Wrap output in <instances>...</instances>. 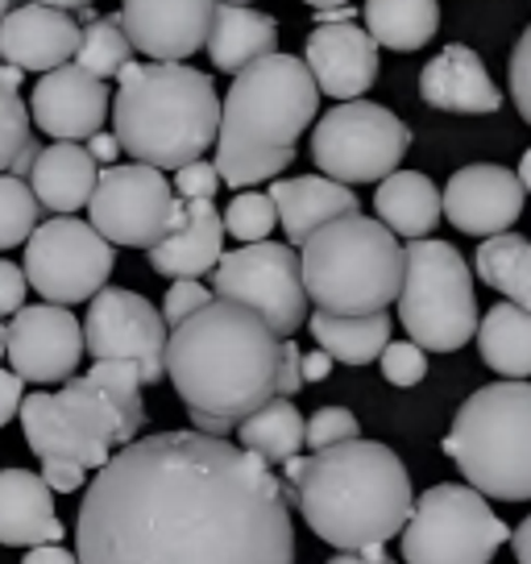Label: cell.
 I'll return each mask as SVG.
<instances>
[{"instance_id": "cell-1", "label": "cell", "mask_w": 531, "mask_h": 564, "mask_svg": "<svg viewBox=\"0 0 531 564\" xmlns=\"http://www.w3.org/2000/svg\"><path fill=\"white\" fill-rule=\"evenodd\" d=\"M283 481L225 436L159 432L96 469L79 564H295Z\"/></svg>"}, {"instance_id": "cell-2", "label": "cell", "mask_w": 531, "mask_h": 564, "mask_svg": "<svg viewBox=\"0 0 531 564\" xmlns=\"http://www.w3.org/2000/svg\"><path fill=\"white\" fill-rule=\"evenodd\" d=\"M279 370L283 336L229 300H213L166 340V378L204 436H225L279 399Z\"/></svg>"}, {"instance_id": "cell-3", "label": "cell", "mask_w": 531, "mask_h": 564, "mask_svg": "<svg viewBox=\"0 0 531 564\" xmlns=\"http://www.w3.org/2000/svg\"><path fill=\"white\" fill-rule=\"evenodd\" d=\"M283 469L307 528L340 552H366L403 535L415 511L408 465L378 441L357 436L316 457H291Z\"/></svg>"}, {"instance_id": "cell-4", "label": "cell", "mask_w": 531, "mask_h": 564, "mask_svg": "<svg viewBox=\"0 0 531 564\" xmlns=\"http://www.w3.org/2000/svg\"><path fill=\"white\" fill-rule=\"evenodd\" d=\"M319 88L295 54H270L232 75L220 105L216 175L229 187H253L279 178L295 159L303 129L316 121Z\"/></svg>"}, {"instance_id": "cell-5", "label": "cell", "mask_w": 531, "mask_h": 564, "mask_svg": "<svg viewBox=\"0 0 531 564\" xmlns=\"http://www.w3.org/2000/svg\"><path fill=\"white\" fill-rule=\"evenodd\" d=\"M117 84L112 133L129 159L154 171H183L204 159L220 133L213 75L187 63H129Z\"/></svg>"}, {"instance_id": "cell-6", "label": "cell", "mask_w": 531, "mask_h": 564, "mask_svg": "<svg viewBox=\"0 0 531 564\" xmlns=\"http://www.w3.org/2000/svg\"><path fill=\"white\" fill-rule=\"evenodd\" d=\"M21 427L37 460H72L88 474L105 469L145 427L142 373L133 361H96L58 394H30Z\"/></svg>"}, {"instance_id": "cell-7", "label": "cell", "mask_w": 531, "mask_h": 564, "mask_svg": "<svg viewBox=\"0 0 531 564\" xmlns=\"http://www.w3.org/2000/svg\"><path fill=\"white\" fill-rule=\"evenodd\" d=\"M303 291L328 316H373L399 300L403 249L370 216H340L303 246Z\"/></svg>"}, {"instance_id": "cell-8", "label": "cell", "mask_w": 531, "mask_h": 564, "mask_svg": "<svg viewBox=\"0 0 531 564\" xmlns=\"http://www.w3.org/2000/svg\"><path fill=\"white\" fill-rule=\"evenodd\" d=\"M444 453L481 498H531V382H495L460 403Z\"/></svg>"}, {"instance_id": "cell-9", "label": "cell", "mask_w": 531, "mask_h": 564, "mask_svg": "<svg viewBox=\"0 0 531 564\" xmlns=\"http://www.w3.org/2000/svg\"><path fill=\"white\" fill-rule=\"evenodd\" d=\"M399 319L424 352H457L469 336H478L474 279L448 241L424 237L403 249Z\"/></svg>"}, {"instance_id": "cell-10", "label": "cell", "mask_w": 531, "mask_h": 564, "mask_svg": "<svg viewBox=\"0 0 531 564\" xmlns=\"http://www.w3.org/2000/svg\"><path fill=\"white\" fill-rule=\"evenodd\" d=\"M507 540H511V528L490 511V502L474 486L441 481L424 498H415V511L403 528V561L490 564V556Z\"/></svg>"}, {"instance_id": "cell-11", "label": "cell", "mask_w": 531, "mask_h": 564, "mask_svg": "<svg viewBox=\"0 0 531 564\" xmlns=\"http://www.w3.org/2000/svg\"><path fill=\"white\" fill-rule=\"evenodd\" d=\"M411 150V129L390 108L370 100L337 105L319 117L312 133V159L333 183H382L399 171Z\"/></svg>"}, {"instance_id": "cell-12", "label": "cell", "mask_w": 531, "mask_h": 564, "mask_svg": "<svg viewBox=\"0 0 531 564\" xmlns=\"http://www.w3.org/2000/svg\"><path fill=\"white\" fill-rule=\"evenodd\" d=\"M117 253L100 232L75 220V216H54L37 225L34 237L25 241V279L46 303L72 307V303L96 300L112 274Z\"/></svg>"}, {"instance_id": "cell-13", "label": "cell", "mask_w": 531, "mask_h": 564, "mask_svg": "<svg viewBox=\"0 0 531 564\" xmlns=\"http://www.w3.org/2000/svg\"><path fill=\"white\" fill-rule=\"evenodd\" d=\"M213 291L216 300L258 312L283 340L300 333V324L307 319V303H312L303 291L300 253L279 241H258V246L225 253L213 270Z\"/></svg>"}, {"instance_id": "cell-14", "label": "cell", "mask_w": 531, "mask_h": 564, "mask_svg": "<svg viewBox=\"0 0 531 564\" xmlns=\"http://www.w3.org/2000/svg\"><path fill=\"white\" fill-rule=\"evenodd\" d=\"M88 212L91 229L100 232L108 246H129L150 253L175 225L178 195L162 171L142 166V162H124V166L100 171Z\"/></svg>"}, {"instance_id": "cell-15", "label": "cell", "mask_w": 531, "mask_h": 564, "mask_svg": "<svg viewBox=\"0 0 531 564\" xmlns=\"http://www.w3.org/2000/svg\"><path fill=\"white\" fill-rule=\"evenodd\" d=\"M166 340L171 336L159 307L124 286H105L84 316V352L96 361H133L142 387L166 378Z\"/></svg>"}, {"instance_id": "cell-16", "label": "cell", "mask_w": 531, "mask_h": 564, "mask_svg": "<svg viewBox=\"0 0 531 564\" xmlns=\"http://www.w3.org/2000/svg\"><path fill=\"white\" fill-rule=\"evenodd\" d=\"M4 357L13 361V373L21 382H72L84 357V324L58 307V303H34L21 307L4 324Z\"/></svg>"}, {"instance_id": "cell-17", "label": "cell", "mask_w": 531, "mask_h": 564, "mask_svg": "<svg viewBox=\"0 0 531 564\" xmlns=\"http://www.w3.org/2000/svg\"><path fill=\"white\" fill-rule=\"evenodd\" d=\"M220 0H121V30L150 63H183L208 46Z\"/></svg>"}, {"instance_id": "cell-18", "label": "cell", "mask_w": 531, "mask_h": 564, "mask_svg": "<svg viewBox=\"0 0 531 564\" xmlns=\"http://www.w3.org/2000/svg\"><path fill=\"white\" fill-rule=\"evenodd\" d=\"M112 100H108V84L88 75L84 67H67L42 75L30 96V117L34 124L54 141H88L105 129V117Z\"/></svg>"}, {"instance_id": "cell-19", "label": "cell", "mask_w": 531, "mask_h": 564, "mask_svg": "<svg viewBox=\"0 0 531 564\" xmlns=\"http://www.w3.org/2000/svg\"><path fill=\"white\" fill-rule=\"evenodd\" d=\"M523 183L495 162H474L448 178L441 204L444 216L469 237H498L523 216Z\"/></svg>"}, {"instance_id": "cell-20", "label": "cell", "mask_w": 531, "mask_h": 564, "mask_svg": "<svg viewBox=\"0 0 531 564\" xmlns=\"http://www.w3.org/2000/svg\"><path fill=\"white\" fill-rule=\"evenodd\" d=\"M303 63L312 70L316 88L333 100H357L378 79V42L361 25H316L303 46Z\"/></svg>"}, {"instance_id": "cell-21", "label": "cell", "mask_w": 531, "mask_h": 564, "mask_svg": "<svg viewBox=\"0 0 531 564\" xmlns=\"http://www.w3.org/2000/svg\"><path fill=\"white\" fill-rule=\"evenodd\" d=\"M79 37L84 30L72 13L46 9V4H21V9H9V18L0 21V63L51 75L75 63Z\"/></svg>"}, {"instance_id": "cell-22", "label": "cell", "mask_w": 531, "mask_h": 564, "mask_svg": "<svg viewBox=\"0 0 531 564\" xmlns=\"http://www.w3.org/2000/svg\"><path fill=\"white\" fill-rule=\"evenodd\" d=\"M225 258V216L213 199H178L175 225L150 249L162 279H204Z\"/></svg>"}, {"instance_id": "cell-23", "label": "cell", "mask_w": 531, "mask_h": 564, "mask_svg": "<svg viewBox=\"0 0 531 564\" xmlns=\"http://www.w3.org/2000/svg\"><path fill=\"white\" fill-rule=\"evenodd\" d=\"M420 96L424 105L441 108V112H498L502 108V91L495 88L490 70L469 46H444L424 70H420Z\"/></svg>"}, {"instance_id": "cell-24", "label": "cell", "mask_w": 531, "mask_h": 564, "mask_svg": "<svg viewBox=\"0 0 531 564\" xmlns=\"http://www.w3.org/2000/svg\"><path fill=\"white\" fill-rule=\"evenodd\" d=\"M67 531L54 514V490L34 469H0V544L42 547Z\"/></svg>"}, {"instance_id": "cell-25", "label": "cell", "mask_w": 531, "mask_h": 564, "mask_svg": "<svg viewBox=\"0 0 531 564\" xmlns=\"http://www.w3.org/2000/svg\"><path fill=\"white\" fill-rule=\"evenodd\" d=\"M270 199L279 208V225L291 237V246H307L324 225L340 216H357V195L345 183H333L324 175H300L270 183Z\"/></svg>"}, {"instance_id": "cell-26", "label": "cell", "mask_w": 531, "mask_h": 564, "mask_svg": "<svg viewBox=\"0 0 531 564\" xmlns=\"http://www.w3.org/2000/svg\"><path fill=\"white\" fill-rule=\"evenodd\" d=\"M100 162L88 154V145L79 141H54L42 145L34 171H30V187H34L37 204L51 208L54 216H72V212L88 208L91 192L100 183Z\"/></svg>"}, {"instance_id": "cell-27", "label": "cell", "mask_w": 531, "mask_h": 564, "mask_svg": "<svg viewBox=\"0 0 531 564\" xmlns=\"http://www.w3.org/2000/svg\"><path fill=\"white\" fill-rule=\"evenodd\" d=\"M216 70H229L241 75L246 67L262 63L270 54H279V21L249 9V4H229L220 0L216 4L213 30H208V46Z\"/></svg>"}, {"instance_id": "cell-28", "label": "cell", "mask_w": 531, "mask_h": 564, "mask_svg": "<svg viewBox=\"0 0 531 564\" xmlns=\"http://www.w3.org/2000/svg\"><path fill=\"white\" fill-rule=\"evenodd\" d=\"M373 208L394 237H411V241H424L444 216L441 192L420 171H394L390 178H382L378 195H373Z\"/></svg>"}, {"instance_id": "cell-29", "label": "cell", "mask_w": 531, "mask_h": 564, "mask_svg": "<svg viewBox=\"0 0 531 564\" xmlns=\"http://www.w3.org/2000/svg\"><path fill=\"white\" fill-rule=\"evenodd\" d=\"M481 361L511 382L531 378V312L514 303H495L478 324Z\"/></svg>"}, {"instance_id": "cell-30", "label": "cell", "mask_w": 531, "mask_h": 564, "mask_svg": "<svg viewBox=\"0 0 531 564\" xmlns=\"http://www.w3.org/2000/svg\"><path fill=\"white\" fill-rule=\"evenodd\" d=\"M441 30L436 0H366V34L387 51H424Z\"/></svg>"}, {"instance_id": "cell-31", "label": "cell", "mask_w": 531, "mask_h": 564, "mask_svg": "<svg viewBox=\"0 0 531 564\" xmlns=\"http://www.w3.org/2000/svg\"><path fill=\"white\" fill-rule=\"evenodd\" d=\"M312 336L319 340V349L328 352L340 366H370L373 357H382L390 345V316L373 312V316H328L316 312L307 319Z\"/></svg>"}, {"instance_id": "cell-32", "label": "cell", "mask_w": 531, "mask_h": 564, "mask_svg": "<svg viewBox=\"0 0 531 564\" xmlns=\"http://www.w3.org/2000/svg\"><path fill=\"white\" fill-rule=\"evenodd\" d=\"M237 436H241V448L258 460L286 465L291 457H300V444H307V423L300 420V406L291 399H270L237 427Z\"/></svg>"}, {"instance_id": "cell-33", "label": "cell", "mask_w": 531, "mask_h": 564, "mask_svg": "<svg viewBox=\"0 0 531 564\" xmlns=\"http://www.w3.org/2000/svg\"><path fill=\"white\" fill-rule=\"evenodd\" d=\"M474 270L486 286L502 291L514 307H528L531 312V241L519 232H498L486 237L478 246Z\"/></svg>"}, {"instance_id": "cell-34", "label": "cell", "mask_w": 531, "mask_h": 564, "mask_svg": "<svg viewBox=\"0 0 531 564\" xmlns=\"http://www.w3.org/2000/svg\"><path fill=\"white\" fill-rule=\"evenodd\" d=\"M129 63H133V42L124 37L121 18H91L79 37L75 67H84L96 79H117Z\"/></svg>"}, {"instance_id": "cell-35", "label": "cell", "mask_w": 531, "mask_h": 564, "mask_svg": "<svg viewBox=\"0 0 531 564\" xmlns=\"http://www.w3.org/2000/svg\"><path fill=\"white\" fill-rule=\"evenodd\" d=\"M21 75L25 70L0 63V171H13L18 154L30 145V108L21 100Z\"/></svg>"}, {"instance_id": "cell-36", "label": "cell", "mask_w": 531, "mask_h": 564, "mask_svg": "<svg viewBox=\"0 0 531 564\" xmlns=\"http://www.w3.org/2000/svg\"><path fill=\"white\" fill-rule=\"evenodd\" d=\"M37 195L18 175H0V249H18L37 229Z\"/></svg>"}, {"instance_id": "cell-37", "label": "cell", "mask_w": 531, "mask_h": 564, "mask_svg": "<svg viewBox=\"0 0 531 564\" xmlns=\"http://www.w3.org/2000/svg\"><path fill=\"white\" fill-rule=\"evenodd\" d=\"M274 225H279V208H274V199L262 192L232 195V204L225 208V232H232V237L246 241V246L266 241Z\"/></svg>"}, {"instance_id": "cell-38", "label": "cell", "mask_w": 531, "mask_h": 564, "mask_svg": "<svg viewBox=\"0 0 531 564\" xmlns=\"http://www.w3.org/2000/svg\"><path fill=\"white\" fill-rule=\"evenodd\" d=\"M378 361L390 387H420L427 373V352L415 340H390Z\"/></svg>"}, {"instance_id": "cell-39", "label": "cell", "mask_w": 531, "mask_h": 564, "mask_svg": "<svg viewBox=\"0 0 531 564\" xmlns=\"http://www.w3.org/2000/svg\"><path fill=\"white\" fill-rule=\"evenodd\" d=\"M345 441H357L354 411H345V406H319L316 415L307 420V444H312L316 453L333 448V444H345Z\"/></svg>"}, {"instance_id": "cell-40", "label": "cell", "mask_w": 531, "mask_h": 564, "mask_svg": "<svg viewBox=\"0 0 531 564\" xmlns=\"http://www.w3.org/2000/svg\"><path fill=\"white\" fill-rule=\"evenodd\" d=\"M208 303H213V291L199 279H175L171 291H166V303H162V319H166L171 328H178L183 319H192L195 312H204Z\"/></svg>"}, {"instance_id": "cell-41", "label": "cell", "mask_w": 531, "mask_h": 564, "mask_svg": "<svg viewBox=\"0 0 531 564\" xmlns=\"http://www.w3.org/2000/svg\"><path fill=\"white\" fill-rule=\"evenodd\" d=\"M511 96L519 117L531 124V25L519 34V42H514L511 51Z\"/></svg>"}, {"instance_id": "cell-42", "label": "cell", "mask_w": 531, "mask_h": 564, "mask_svg": "<svg viewBox=\"0 0 531 564\" xmlns=\"http://www.w3.org/2000/svg\"><path fill=\"white\" fill-rule=\"evenodd\" d=\"M216 187H220V175H216V162H192L175 171V195L178 199H213Z\"/></svg>"}, {"instance_id": "cell-43", "label": "cell", "mask_w": 531, "mask_h": 564, "mask_svg": "<svg viewBox=\"0 0 531 564\" xmlns=\"http://www.w3.org/2000/svg\"><path fill=\"white\" fill-rule=\"evenodd\" d=\"M25 286H30V279H25V270H18L13 262H4L0 258V319L18 316L21 307H25Z\"/></svg>"}, {"instance_id": "cell-44", "label": "cell", "mask_w": 531, "mask_h": 564, "mask_svg": "<svg viewBox=\"0 0 531 564\" xmlns=\"http://www.w3.org/2000/svg\"><path fill=\"white\" fill-rule=\"evenodd\" d=\"M42 477H46V486H51L54 494H75L84 486L88 469H79L72 460H42Z\"/></svg>"}, {"instance_id": "cell-45", "label": "cell", "mask_w": 531, "mask_h": 564, "mask_svg": "<svg viewBox=\"0 0 531 564\" xmlns=\"http://www.w3.org/2000/svg\"><path fill=\"white\" fill-rule=\"evenodd\" d=\"M303 387V352L283 340V370H279V399H291Z\"/></svg>"}, {"instance_id": "cell-46", "label": "cell", "mask_w": 531, "mask_h": 564, "mask_svg": "<svg viewBox=\"0 0 531 564\" xmlns=\"http://www.w3.org/2000/svg\"><path fill=\"white\" fill-rule=\"evenodd\" d=\"M21 382L13 370H0V427L4 423H13V415H21V403H25V394H21Z\"/></svg>"}, {"instance_id": "cell-47", "label": "cell", "mask_w": 531, "mask_h": 564, "mask_svg": "<svg viewBox=\"0 0 531 564\" xmlns=\"http://www.w3.org/2000/svg\"><path fill=\"white\" fill-rule=\"evenodd\" d=\"M88 154L96 162H108V166H117V154H121V141H117V133H96V138H88Z\"/></svg>"}, {"instance_id": "cell-48", "label": "cell", "mask_w": 531, "mask_h": 564, "mask_svg": "<svg viewBox=\"0 0 531 564\" xmlns=\"http://www.w3.org/2000/svg\"><path fill=\"white\" fill-rule=\"evenodd\" d=\"M21 564H79V556L58 544H42V547H30V556Z\"/></svg>"}, {"instance_id": "cell-49", "label": "cell", "mask_w": 531, "mask_h": 564, "mask_svg": "<svg viewBox=\"0 0 531 564\" xmlns=\"http://www.w3.org/2000/svg\"><path fill=\"white\" fill-rule=\"evenodd\" d=\"M328 373H333V357L328 352H303V382H324Z\"/></svg>"}, {"instance_id": "cell-50", "label": "cell", "mask_w": 531, "mask_h": 564, "mask_svg": "<svg viewBox=\"0 0 531 564\" xmlns=\"http://www.w3.org/2000/svg\"><path fill=\"white\" fill-rule=\"evenodd\" d=\"M511 544H514V561L519 564H531V514L511 531Z\"/></svg>"}, {"instance_id": "cell-51", "label": "cell", "mask_w": 531, "mask_h": 564, "mask_svg": "<svg viewBox=\"0 0 531 564\" xmlns=\"http://www.w3.org/2000/svg\"><path fill=\"white\" fill-rule=\"evenodd\" d=\"M25 4H46V9H63V13H84L91 0H25Z\"/></svg>"}, {"instance_id": "cell-52", "label": "cell", "mask_w": 531, "mask_h": 564, "mask_svg": "<svg viewBox=\"0 0 531 564\" xmlns=\"http://www.w3.org/2000/svg\"><path fill=\"white\" fill-rule=\"evenodd\" d=\"M354 18L357 13L349 9V4H345V9H324V13H316L319 25H345V21H354Z\"/></svg>"}, {"instance_id": "cell-53", "label": "cell", "mask_w": 531, "mask_h": 564, "mask_svg": "<svg viewBox=\"0 0 531 564\" xmlns=\"http://www.w3.org/2000/svg\"><path fill=\"white\" fill-rule=\"evenodd\" d=\"M328 564H394V561H370L366 552H340V556H333Z\"/></svg>"}, {"instance_id": "cell-54", "label": "cell", "mask_w": 531, "mask_h": 564, "mask_svg": "<svg viewBox=\"0 0 531 564\" xmlns=\"http://www.w3.org/2000/svg\"><path fill=\"white\" fill-rule=\"evenodd\" d=\"M519 183H523V192H531V150L523 154V162H519Z\"/></svg>"}, {"instance_id": "cell-55", "label": "cell", "mask_w": 531, "mask_h": 564, "mask_svg": "<svg viewBox=\"0 0 531 564\" xmlns=\"http://www.w3.org/2000/svg\"><path fill=\"white\" fill-rule=\"evenodd\" d=\"M303 4H312V9H345V4H354V0H303Z\"/></svg>"}, {"instance_id": "cell-56", "label": "cell", "mask_w": 531, "mask_h": 564, "mask_svg": "<svg viewBox=\"0 0 531 564\" xmlns=\"http://www.w3.org/2000/svg\"><path fill=\"white\" fill-rule=\"evenodd\" d=\"M9 4H13V0H0V21L9 18Z\"/></svg>"}, {"instance_id": "cell-57", "label": "cell", "mask_w": 531, "mask_h": 564, "mask_svg": "<svg viewBox=\"0 0 531 564\" xmlns=\"http://www.w3.org/2000/svg\"><path fill=\"white\" fill-rule=\"evenodd\" d=\"M0 357H4V324H0Z\"/></svg>"}, {"instance_id": "cell-58", "label": "cell", "mask_w": 531, "mask_h": 564, "mask_svg": "<svg viewBox=\"0 0 531 564\" xmlns=\"http://www.w3.org/2000/svg\"><path fill=\"white\" fill-rule=\"evenodd\" d=\"M229 4H253V0H229Z\"/></svg>"}]
</instances>
